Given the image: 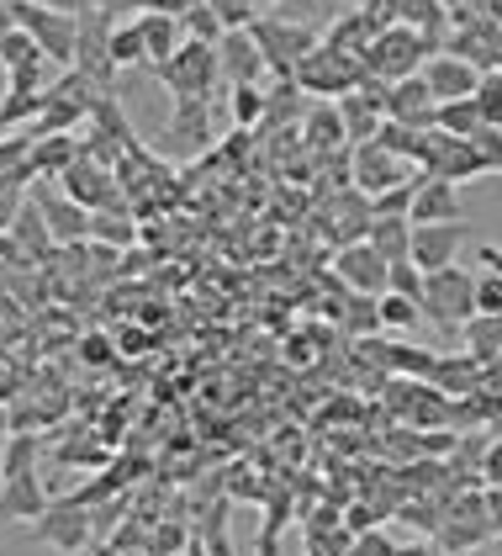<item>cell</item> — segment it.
I'll return each mask as SVG.
<instances>
[{
    "label": "cell",
    "mask_w": 502,
    "mask_h": 556,
    "mask_svg": "<svg viewBox=\"0 0 502 556\" xmlns=\"http://www.w3.org/2000/svg\"><path fill=\"white\" fill-rule=\"evenodd\" d=\"M33 5H48V11H64V16H85V11H95V0H33Z\"/></svg>",
    "instance_id": "f5cc1de1"
},
{
    "label": "cell",
    "mask_w": 502,
    "mask_h": 556,
    "mask_svg": "<svg viewBox=\"0 0 502 556\" xmlns=\"http://www.w3.org/2000/svg\"><path fill=\"white\" fill-rule=\"evenodd\" d=\"M138 27H143V48H149V70L169 64V59L180 53V43H185V27H180V16H169V11L138 16Z\"/></svg>",
    "instance_id": "cb8c5ba5"
},
{
    "label": "cell",
    "mask_w": 502,
    "mask_h": 556,
    "mask_svg": "<svg viewBox=\"0 0 502 556\" xmlns=\"http://www.w3.org/2000/svg\"><path fill=\"white\" fill-rule=\"evenodd\" d=\"M428 175H439V180H481L487 170V160H481V149L471 143V138H450V132H434V154H428Z\"/></svg>",
    "instance_id": "d6986e66"
},
{
    "label": "cell",
    "mask_w": 502,
    "mask_h": 556,
    "mask_svg": "<svg viewBox=\"0 0 502 556\" xmlns=\"http://www.w3.org/2000/svg\"><path fill=\"white\" fill-rule=\"evenodd\" d=\"M217 64H222V86H259L265 75H270V64H265V53L259 43L249 38V27H239V33H228L222 43H217Z\"/></svg>",
    "instance_id": "ac0fdd59"
},
{
    "label": "cell",
    "mask_w": 502,
    "mask_h": 556,
    "mask_svg": "<svg viewBox=\"0 0 502 556\" xmlns=\"http://www.w3.org/2000/svg\"><path fill=\"white\" fill-rule=\"evenodd\" d=\"M169 149L175 154L211 149V101H175L169 106Z\"/></svg>",
    "instance_id": "44dd1931"
},
{
    "label": "cell",
    "mask_w": 502,
    "mask_h": 556,
    "mask_svg": "<svg viewBox=\"0 0 502 556\" xmlns=\"http://www.w3.org/2000/svg\"><path fill=\"white\" fill-rule=\"evenodd\" d=\"M80 556H95V546H90V552H80Z\"/></svg>",
    "instance_id": "6f0895ef"
},
{
    "label": "cell",
    "mask_w": 502,
    "mask_h": 556,
    "mask_svg": "<svg viewBox=\"0 0 502 556\" xmlns=\"http://www.w3.org/2000/svg\"><path fill=\"white\" fill-rule=\"evenodd\" d=\"M180 27H185V38H196V43H222V38H228V27H222V16H217V11H211L207 0H191V5H185V16H180Z\"/></svg>",
    "instance_id": "f35d334b"
},
{
    "label": "cell",
    "mask_w": 502,
    "mask_h": 556,
    "mask_svg": "<svg viewBox=\"0 0 502 556\" xmlns=\"http://www.w3.org/2000/svg\"><path fill=\"white\" fill-rule=\"evenodd\" d=\"M259 5H270V0H259Z\"/></svg>",
    "instance_id": "680465c9"
},
{
    "label": "cell",
    "mask_w": 502,
    "mask_h": 556,
    "mask_svg": "<svg viewBox=\"0 0 502 556\" xmlns=\"http://www.w3.org/2000/svg\"><path fill=\"white\" fill-rule=\"evenodd\" d=\"M461 340H465V355H476L481 366L502 361V313H476L461 329Z\"/></svg>",
    "instance_id": "4dcf8cb0"
},
{
    "label": "cell",
    "mask_w": 502,
    "mask_h": 556,
    "mask_svg": "<svg viewBox=\"0 0 502 556\" xmlns=\"http://www.w3.org/2000/svg\"><path fill=\"white\" fill-rule=\"evenodd\" d=\"M365 244L376 250L386 265H402L413 260V217H371V233Z\"/></svg>",
    "instance_id": "484cf974"
},
{
    "label": "cell",
    "mask_w": 502,
    "mask_h": 556,
    "mask_svg": "<svg viewBox=\"0 0 502 556\" xmlns=\"http://www.w3.org/2000/svg\"><path fill=\"white\" fill-rule=\"evenodd\" d=\"M334 324H338L344 340H376L381 334V302L360 298V292H344V298H338Z\"/></svg>",
    "instance_id": "4316f807"
},
{
    "label": "cell",
    "mask_w": 502,
    "mask_h": 556,
    "mask_svg": "<svg viewBox=\"0 0 502 556\" xmlns=\"http://www.w3.org/2000/svg\"><path fill=\"white\" fill-rule=\"evenodd\" d=\"M371 80L365 75V64L360 59H349V53H334V48H318V53H307L301 59V70H296V86L307 90V96H349V90H360Z\"/></svg>",
    "instance_id": "ba28073f"
},
{
    "label": "cell",
    "mask_w": 502,
    "mask_h": 556,
    "mask_svg": "<svg viewBox=\"0 0 502 556\" xmlns=\"http://www.w3.org/2000/svg\"><path fill=\"white\" fill-rule=\"evenodd\" d=\"M228 112H233L239 132H254L265 123V112H270V90L265 86H233L228 90Z\"/></svg>",
    "instance_id": "e575fe53"
},
{
    "label": "cell",
    "mask_w": 502,
    "mask_h": 556,
    "mask_svg": "<svg viewBox=\"0 0 502 556\" xmlns=\"http://www.w3.org/2000/svg\"><path fill=\"white\" fill-rule=\"evenodd\" d=\"M476 260H487V270H502V250H498V244H476Z\"/></svg>",
    "instance_id": "11a10c76"
},
{
    "label": "cell",
    "mask_w": 502,
    "mask_h": 556,
    "mask_svg": "<svg viewBox=\"0 0 502 556\" xmlns=\"http://www.w3.org/2000/svg\"><path fill=\"white\" fill-rule=\"evenodd\" d=\"M33 467H38V434H33V429H16V434L0 445V482H5V477H27Z\"/></svg>",
    "instance_id": "8d00e7d4"
},
{
    "label": "cell",
    "mask_w": 502,
    "mask_h": 556,
    "mask_svg": "<svg viewBox=\"0 0 502 556\" xmlns=\"http://www.w3.org/2000/svg\"><path fill=\"white\" fill-rule=\"evenodd\" d=\"M386 123H402V128H413V132L439 128V101H434V90H428L423 75L386 86Z\"/></svg>",
    "instance_id": "5bb4252c"
},
{
    "label": "cell",
    "mask_w": 502,
    "mask_h": 556,
    "mask_svg": "<svg viewBox=\"0 0 502 556\" xmlns=\"http://www.w3.org/2000/svg\"><path fill=\"white\" fill-rule=\"evenodd\" d=\"M33 202H38L42 217H48L59 250H80V244H90V213H85L75 197H64V191H53V186H33Z\"/></svg>",
    "instance_id": "2e32d148"
},
{
    "label": "cell",
    "mask_w": 502,
    "mask_h": 556,
    "mask_svg": "<svg viewBox=\"0 0 502 556\" xmlns=\"http://www.w3.org/2000/svg\"><path fill=\"white\" fill-rule=\"evenodd\" d=\"M307 138H312V149H344L349 143V132H344V117H338V101H318L312 112H307Z\"/></svg>",
    "instance_id": "d590c367"
},
{
    "label": "cell",
    "mask_w": 502,
    "mask_h": 556,
    "mask_svg": "<svg viewBox=\"0 0 502 556\" xmlns=\"http://www.w3.org/2000/svg\"><path fill=\"white\" fill-rule=\"evenodd\" d=\"M0 64H5V75H16V70H33V64H48V59H42V48L11 22V33H5V43H0Z\"/></svg>",
    "instance_id": "ab89813d"
},
{
    "label": "cell",
    "mask_w": 502,
    "mask_h": 556,
    "mask_svg": "<svg viewBox=\"0 0 502 556\" xmlns=\"http://www.w3.org/2000/svg\"><path fill=\"white\" fill-rule=\"evenodd\" d=\"M476 106L487 117V128H502V70H487L476 86Z\"/></svg>",
    "instance_id": "f6af8a7d"
},
{
    "label": "cell",
    "mask_w": 502,
    "mask_h": 556,
    "mask_svg": "<svg viewBox=\"0 0 502 556\" xmlns=\"http://www.w3.org/2000/svg\"><path fill=\"white\" fill-rule=\"evenodd\" d=\"M476 313H502V270L476 276Z\"/></svg>",
    "instance_id": "681fc988"
},
{
    "label": "cell",
    "mask_w": 502,
    "mask_h": 556,
    "mask_svg": "<svg viewBox=\"0 0 502 556\" xmlns=\"http://www.w3.org/2000/svg\"><path fill=\"white\" fill-rule=\"evenodd\" d=\"M112 59H117V70L149 64V48H143V27H138V22H123V27H112Z\"/></svg>",
    "instance_id": "60d3db41"
},
{
    "label": "cell",
    "mask_w": 502,
    "mask_h": 556,
    "mask_svg": "<svg viewBox=\"0 0 502 556\" xmlns=\"http://www.w3.org/2000/svg\"><path fill=\"white\" fill-rule=\"evenodd\" d=\"M112 27H117V16L106 5H95L80 16V43H75V70L101 96H117V75H123L117 59H112Z\"/></svg>",
    "instance_id": "8992f818"
},
{
    "label": "cell",
    "mask_w": 502,
    "mask_h": 556,
    "mask_svg": "<svg viewBox=\"0 0 502 556\" xmlns=\"http://www.w3.org/2000/svg\"><path fill=\"white\" fill-rule=\"evenodd\" d=\"M196 541V525H185V514L149 525V556H185Z\"/></svg>",
    "instance_id": "836d02e7"
},
{
    "label": "cell",
    "mask_w": 502,
    "mask_h": 556,
    "mask_svg": "<svg viewBox=\"0 0 502 556\" xmlns=\"http://www.w3.org/2000/svg\"><path fill=\"white\" fill-rule=\"evenodd\" d=\"M476 149H481V160H487V170H502V128H481L471 138Z\"/></svg>",
    "instance_id": "f907efd6"
},
{
    "label": "cell",
    "mask_w": 502,
    "mask_h": 556,
    "mask_svg": "<svg viewBox=\"0 0 502 556\" xmlns=\"http://www.w3.org/2000/svg\"><path fill=\"white\" fill-rule=\"evenodd\" d=\"M249 38L259 43L265 64H270V75H275V80H292V86H296L301 59L323 48V33H318L312 22H286V16H254Z\"/></svg>",
    "instance_id": "6da1fadb"
},
{
    "label": "cell",
    "mask_w": 502,
    "mask_h": 556,
    "mask_svg": "<svg viewBox=\"0 0 502 556\" xmlns=\"http://www.w3.org/2000/svg\"><path fill=\"white\" fill-rule=\"evenodd\" d=\"M423 80H428V90H434V101L439 106H450V101H465V96H476V86H481V70L471 64V59H461V53H434L428 64H423Z\"/></svg>",
    "instance_id": "e0dca14e"
},
{
    "label": "cell",
    "mask_w": 502,
    "mask_h": 556,
    "mask_svg": "<svg viewBox=\"0 0 502 556\" xmlns=\"http://www.w3.org/2000/svg\"><path fill=\"white\" fill-rule=\"evenodd\" d=\"M323 48H334V53H349V59H365V48H371V27H365L360 5L338 11L334 22H329V33H323Z\"/></svg>",
    "instance_id": "f1b7e54d"
},
{
    "label": "cell",
    "mask_w": 502,
    "mask_h": 556,
    "mask_svg": "<svg viewBox=\"0 0 502 556\" xmlns=\"http://www.w3.org/2000/svg\"><path fill=\"white\" fill-rule=\"evenodd\" d=\"M334 281L344 292H360V298H386L391 292V265L360 239V244H344L334 255Z\"/></svg>",
    "instance_id": "8fae6325"
},
{
    "label": "cell",
    "mask_w": 502,
    "mask_h": 556,
    "mask_svg": "<svg viewBox=\"0 0 502 556\" xmlns=\"http://www.w3.org/2000/svg\"><path fill=\"white\" fill-rule=\"evenodd\" d=\"M259 556H281V525H259V541H254Z\"/></svg>",
    "instance_id": "816d5d0a"
},
{
    "label": "cell",
    "mask_w": 502,
    "mask_h": 556,
    "mask_svg": "<svg viewBox=\"0 0 502 556\" xmlns=\"http://www.w3.org/2000/svg\"><path fill=\"white\" fill-rule=\"evenodd\" d=\"M360 16H365V27H371V43H376L381 33L402 27V0H365V5H360Z\"/></svg>",
    "instance_id": "ee69618b"
},
{
    "label": "cell",
    "mask_w": 502,
    "mask_h": 556,
    "mask_svg": "<svg viewBox=\"0 0 502 556\" xmlns=\"http://www.w3.org/2000/svg\"><path fill=\"white\" fill-rule=\"evenodd\" d=\"M59 191H64V197H75L85 213H112V207H123L117 170H112V165H101V160H90L85 149H80V160L59 175Z\"/></svg>",
    "instance_id": "9c48e42d"
},
{
    "label": "cell",
    "mask_w": 502,
    "mask_h": 556,
    "mask_svg": "<svg viewBox=\"0 0 502 556\" xmlns=\"http://www.w3.org/2000/svg\"><path fill=\"white\" fill-rule=\"evenodd\" d=\"M481 382H487V366H481L476 355H439V371H434V387H439V392L471 397V392H481Z\"/></svg>",
    "instance_id": "f546056e"
},
{
    "label": "cell",
    "mask_w": 502,
    "mask_h": 556,
    "mask_svg": "<svg viewBox=\"0 0 502 556\" xmlns=\"http://www.w3.org/2000/svg\"><path fill=\"white\" fill-rule=\"evenodd\" d=\"M33 541H42V546H53V552H64V556L90 552V546H95V509L80 504L75 493H64V498H53L48 514L33 525Z\"/></svg>",
    "instance_id": "52a82bcc"
},
{
    "label": "cell",
    "mask_w": 502,
    "mask_h": 556,
    "mask_svg": "<svg viewBox=\"0 0 502 556\" xmlns=\"http://www.w3.org/2000/svg\"><path fill=\"white\" fill-rule=\"evenodd\" d=\"M386 371L391 377H413V382H434V371H439V355L434 350H423V344H386Z\"/></svg>",
    "instance_id": "1f68e13d"
},
{
    "label": "cell",
    "mask_w": 502,
    "mask_h": 556,
    "mask_svg": "<svg viewBox=\"0 0 502 556\" xmlns=\"http://www.w3.org/2000/svg\"><path fill=\"white\" fill-rule=\"evenodd\" d=\"M461 191L455 180H439V175L423 170L419 191H413V223H461Z\"/></svg>",
    "instance_id": "7402d4cb"
},
{
    "label": "cell",
    "mask_w": 502,
    "mask_h": 556,
    "mask_svg": "<svg viewBox=\"0 0 502 556\" xmlns=\"http://www.w3.org/2000/svg\"><path fill=\"white\" fill-rule=\"evenodd\" d=\"M391 292L397 298H413L423 302V270L413 265V260H402V265H391Z\"/></svg>",
    "instance_id": "c3c4849f"
},
{
    "label": "cell",
    "mask_w": 502,
    "mask_h": 556,
    "mask_svg": "<svg viewBox=\"0 0 502 556\" xmlns=\"http://www.w3.org/2000/svg\"><path fill=\"white\" fill-rule=\"evenodd\" d=\"M154 80L175 96V101H211L217 86H222V64H217V48L211 43H196V38H185L180 53L154 70Z\"/></svg>",
    "instance_id": "277c9868"
},
{
    "label": "cell",
    "mask_w": 502,
    "mask_h": 556,
    "mask_svg": "<svg viewBox=\"0 0 502 556\" xmlns=\"http://www.w3.org/2000/svg\"><path fill=\"white\" fill-rule=\"evenodd\" d=\"M419 175L408 170V160H397V154L381 149V143H355V154H349V186L365 191V197H381V191H391V186H408V180H419Z\"/></svg>",
    "instance_id": "30bf717a"
},
{
    "label": "cell",
    "mask_w": 502,
    "mask_h": 556,
    "mask_svg": "<svg viewBox=\"0 0 502 556\" xmlns=\"http://www.w3.org/2000/svg\"><path fill=\"white\" fill-rule=\"evenodd\" d=\"M80 138L75 132H53V138H33V154H27V165L22 170L33 175V186L38 180H53V175H64L75 160H80Z\"/></svg>",
    "instance_id": "603a6c76"
},
{
    "label": "cell",
    "mask_w": 502,
    "mask_h": 556,
    "mask_svg": "<svg viewBox=\"0 0 502 556\" xmlns=\"http://www.w3.org/2000/svg\"><path fill=\"white\" fill-rule=\"evenodd\" d=\"M48 504H53V493L38 482V471L0 482V519L5 525H38L42 514H48Z\"/></svg>",
    "instance_id": "ffe728a7"
},
{
    "label": "cell",
    "mask_w": 502,
    "mask_h": 556,
    "mask_svg": "<svg viewBox=\"0 0 502 556\" xmlns=\"http://www.w3.org/2000/svg\"><path fill=\"white\" fill-rule=\"evenodd\" d=\"M0 556H5V552H0Z\"/></svg>",
    "instance_id": "94428289"
},
{
    "label": "cell",
    "mask_w": 502,
    "mask_h": 556,
    "mask_svg": "<svg viewBox=\"0 0 502 556\" xmlns=\"http://www.w3.org/2000/svg\"><path fill=\"white\" fill-rule=\"evenodd\" d=\"M381 302V329H419V318H423V302L413 298H397V292H386Z\"/></svg>",
    "instance_id": "b9f144b4"
},
{
    "label": "cell",
    "mask_w": 502,
    "mask_h": 556,
    "mask_svg": "<svg viewBox=\"0 0 502 556\" xmlns=\"http://www.w3.org/2000/svg\"><path fill=\"white\" fill-rule=\"evenodd\" d=\"M481 128H487V117H481L476 96H465V101H450V106H439V132H450V138H476Z\"/></svg>",
    "instance_id": "74e56055"
},
{
    "label": "cell",
    "mask_w": 502,
    "mask_h": 556,
    "mask_svg": "<svg viewBox=\"0 0 502 556\" xmlns=\"http://www.w3.org/2000/svg\"><path fill=\"white\" fill-rule=\"evenodd\" d=\"M207 5L222 16V27H228V33L254 27V16H259V0H207Z\"/></svg>",
    "instance_id": "bcb514c9"
},
{
    "label": "cell",
    "mask_w": 502,
    "mask_h": 556,
    "mask_svg": "<svg viewBox=\"0 0 502 556\" xmlns=\"http://www.w3.org/2000/svg\"><path fill=\"white\" fill-rule=\"evenodd\" d=\"M423 318H434V329L445 340H455L465 324L476 318V276L465 265L423 276Z\"/></svg>",
    "instance_id": "7a4b0ae2"
},
{
    "label": "cell",
    "mask_w": 502,
    "mask_h": 556,
    "mask_svg": "<svg viewBox=\"0 0 502 556\" xmlns=\"http://www.w3.org/2000/svg\"><path fill=\"white\" fill-rule=\"evenodd\" d=\"M5 33H11V16H5V5H0V43H5Z\"/></svg>",
    "instance_id": "9f6ffc18"
},
{
    "label": "cell",
    "mask_w": 502,
    "mask_h": 556,
    "mask_svg": "<svg viewBox=\"0 0 502 556\" xmlns=\"http://www.w3.org/2000/svg\"><path fill=\"white\" fill-rule=\"evenodd\" d=\"M5 16L42 48L48 64L59 70H75V43H80V16H64V11H48L33 0H5Z\"/></svg>",
    "instance_id": "3957f363"
},
{
    "label": "cell",
    "mask_w": 502,
    "mask_h": 556,
    "mask_svg": "<svg viewBox=\"0 0 502 556\" xmlns=\"http://www.w3.org/2000/svg\"><path fill=\"white\" fill-rule=\"evenodd\" d=\"M338 117H344L349 143H376L386 128V80H365L360 90L338 96Z\"/></svg>",
    "instance_id": "4fadbf2b"
},
{
    "label": "cell",
    "mask_w": 502,
    "mask_h": 556,
    "mask_svg": "<svg viewBox=\"0 0 502 556\" xmlns=\"http://www.w3.org/2000/svg\"><path fill=\"white\" fill-rule=\"evenodd\" d=\"M461 244H465V223H413V265L423 276L461 265Z\"/></svg>",
    "instance_id": "9a60e30c"
},
{
    "label": "cell",
    "mask_w": 502,
    "mask_h": 556,
    "mask_svg": "<svg viewBox=\"0 0 502 556\" xmlns=\"http://www.w3.org/2000/svg\"><path fill=\"white\" fill-rule=\"evenodd\" d=\"M132 239H138V228H132V213H127V207L90 213V244H101V250H127Z\"/></svg>",
    "instance_id": "d6a6232c"
},
{
    "label": "cell",
    "mask_w": 502,
    "mask_h": 556,
    "mask_svg": "<svg viewBox=\"0 0 502 556\" xmlns=\"http://www.w3.org/2000/svg\"><path fill=\"white\" fill-rule=\"evenodd\" d=\"M439 48L428 43L423 33H413V27H391V33H381L376 43L365 48V75L371 80H386V86H397V80H413V75H423V64L434 59Z\"/></svg>",
    "instance_id": "5b68a950"
},
{
    "label": "cell",
    "mask_w": 502,
    "mask_h": 556,
    "mask_svg": "<svg viewBox=\"0 0 502 556\" xmlns=\"http://www.w3.org/2000/svg\"><path fill=\"white\" fill-rule=\"evenodd\" d=\"M0 5H5V0H0Z\"/></svg>",
    "instance_id": "91938a15"
},
{
    "label": "cell",
    "mask_w": 502,
    "mask_h": 556,
    "mask_svg": "<svg viewBox=\"0 0 502 556\" xmlns=\"http://www.w3.org/2000/svg\"><path fill=\"white\" fill-rule=\"evenodd\" d=\"M419 180H423V175H419ZM419 180L391 186V191L371 197V217H413V191H419Z\"/></svg>",
    "instance_id": "7bdbcfd3"
},
{
    "label": "cell",
    "mask_w": 502,
    "mask_h": 556,
    "mask_svg": "<svg viewBox=\"0 0 502 556\" xmlns=\"http://www.w3.org/2000/svg\"><path fill=\"white\" fill-rule=\"evenodd\" d=\"M42 70H48V64H33V70H16V75H5V96H0V132L33 128V123L42 117V101H48Z\"/></svg>",
    "instance_id": "7c38bea8"
},
{
    "label": "cell",
    "mask_w": 502,
    "mask_h": 556,
    "mask_svg": "<svg viewBox=\"0 0 502 556\" xmlns=\"http://www.w3.org/2000/svg\"><path fill=\"white\" fill-rule=\"evenodd\" d=\"M344 556H397V541H391L386 530H360Z\"/></svg>",
    "instance_id": "7dc6e473"
},
{
    "label": "cell",
    "mask_w": 502,
    "mask_h": 556,
    "mask_svg": "<svg viewBox=\"0 0 502 556\" xmlns=\"http://www.w3.org/2000/svg\"><path fill=\"white\" fill-rule=\"evenodd\" d=\"M11 239H16V250L27 255V265H42V260L59 250V239H53V228H48V217H42V207L33 202V197H27V207H22V217H16Z\"/></svg>",
    "instance_id": "d4e9b609"
},
{
    "label": "cell",
    "mask_w": 502,
    "mask_h": 556,
    "mask_svg": "<svg viewBox=\"0 0 502 556\" xmlns=\"http://www.w3.org/2000/svg\"><path fill=\"white\" fill-rule=\"evenodd\" d=\"M85 361H90V366H106V361H112V350H106V340H95V334H90V340H85V350H80Z\"/></svg>",
    "instance_id": "db71d44e"
},
{
    "label": "cell",
    "mask_w": 502,
    "mask_h": 556,
    "mask_svg": "<svg viewBox=\"0 0 502 556\" xmlns=\"http://www.w3.org/2000/svg\"><path fill=\"white\" fill-rule=\"evenodd\" d=\"M402 27L423 33L428 43L445 53V38H450V5H445V0H402Z\"/></svg>",
    "instance_id": "83f0119b"
}]
</instances>
